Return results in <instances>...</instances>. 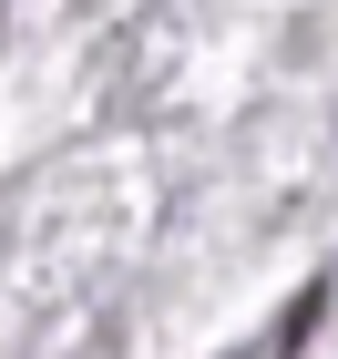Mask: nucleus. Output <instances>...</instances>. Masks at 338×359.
<instances>
[{"label":"nucleus","instance_id":"f257e3e1","mask_svg":"<svg viewBox=\"0 0 338 359\" xmlns=\"http://www.w3.org/2000/svg\"><path fill=\"white\" fill-rule=\"evenodd\" d=\"M318 308H328V287H308V298L287 308V318H277L267 339H236V349H216V359H297V339L318 329Z\"/></svg>","mask_w":338,"mask_h":359},{"label":"nucleus","instance_id":"f03ea898","mask_svg":"<svg viewBox=\"0 0 338 359\" xmlns=\"http://www.w3.org/2000/svg\"><path fill=\"white\" fill-rule=\"evenodd\" d=\"M328 298H338V277H328Z\"/></svg>","mask_w":338,"mask_h":359}]
</instances>
